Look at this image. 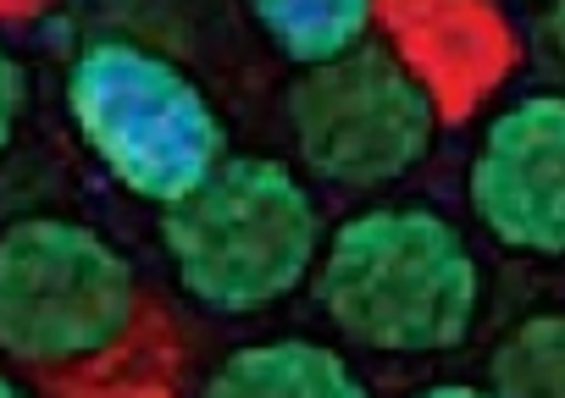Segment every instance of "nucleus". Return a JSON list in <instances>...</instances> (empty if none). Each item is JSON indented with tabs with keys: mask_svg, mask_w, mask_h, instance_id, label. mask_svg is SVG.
<instances>
[{
	"mask_svg": "<svg viewBox=\"0 0 565 398\" xmlns=\"http://www.w3.org/2000/svg\"><path fill=\"white\" fill-rule=\"evenodd\" d=\"M311 299L361 354L444 359L482 326L488 266L471 233L438 205L383 200L328 222Z\"/></svg>",
	"mask_w": 565,
	"mask_h": 398,
	"instance_id": "1",
	"label": "nucleus"
},
{
	"mask_svg": "<svg viewBox=\"0 0 565 398\" xmlns=\"http://www.w3.org/2000/svg\"><path fill=\"white\" fill-rule=\"evenodd\" d=\"M328 238L317 183L295 155L227 150L183 200L156 211V249L183 304L244 321L311 288Z\"/></svg>",
	"mask_w": 565,
	"mask_h": 398,
	"instance_id": "2",
	"label": "nucleus"
},
{
	"mask_svg": "<svg viewBox=\"0 0 565 398\" xmlns=\"http://www.w3.org/2000/svg\"><path fill=\"white\" fill-rule=\"evenodd\" d=\"M62 111L84 155L150 211L183 200L227 155L216 95L178 56L128 34L89 40L67 56Z\"/></svg>",
	"mask_w": 565,
	"mask_h": 398,
	"instance_id": "3",
	"label": "nucleus"
},
{
	"mask_svg": "<svg viewBox=\"0 0 565 398\" xmlns=\"http://www.w3.org/2000/svg\"><path fill=\"white\" fill-rule=\"evenodd\" d=\"M145 277L95 222L29 211L0 222V359L12 370L73 376L134 343Z\"/></svg>",
	"mask_w": 565,
	"mask_h": 398,
	"instance_id": "4",
	"label": "nucleus"
},
{
	"mask_svg": "<svg viewBox=\"0 0 565 398\" xmlns=\"http://www.w3.org/2000/svg\"><path fill=\"white\" fill-rule=\"evenodd\" d=\"M282 128L311 183L383 194L433 161L444 111L433 84L388 40L366 34L328 62L295 67L282 89Z\"/></svg>",
	"mask_w": 565,
	"mask_h": 398,
	"instance_id": "5",
	"label": "nucleus"
},
{
	"mask_svg": "<svg viewBox=\"0 0 565 398\" xmlns=\"http://www.w3.org/2000/svg\"><path fill=\"white\" fill-rule=\"evenodd\" d=\"M466 211L504 255L565 260V89H526L482 122Z\"/></svg>",
	"mask_w": 565,
	"mask_h": 398,
	"instance_id": "6",
	"label": "nucleus"
},
{
	"mask_svg": "<svg viewBox=\"0 0 565 398\" xmlns=\"http://www.w3.org/2000/svg\"><path fill=\"white\" fill-rule=\"evenodd\" d=\"M200 392L211 398H366L372 381L344 343L311 337V332H277V337H244L227 354H216Z\"/></svg>",
	"mask_w": 565,
	"mask_h": 398,
	"instance_id": "7",
	"label": "nucleus"
},
{
	"mask_svg": "<svg viewBox=\"0 0 565 398\" xmlns=\"http://www.w3.org/2000/svg\"><path fill=\"white\" fill-rule=\"evenodd\" d=\"M238 7L289 67L328 62L361 45L377 23V0H238Z\"/></svg>",
	"mask_w": 565,
	"mask_h": 398,
	"instance_id": "8",
	"label": "nucleus"
},
{
	"mask_svg": "<svg viewBox=\"0 0 565 398\" xmlns=\"http://www.w3.org/2000/svg\"><path fill=\"white\" fill-rule=\"evenodd\" d=\"M482 392L565 398V310H532L510 321L482 359Z\"/></svg>",
	"mask_w": 565,
	"mask_h": 398,
	"instance_id": "9",
	"label": "nucleus"
},
{
	"mask_svg": "<svg viewBox=\"0 0 565 398\" xmlns=\"http://www.w3.org/2000/svg\"><path fill=\"white\" fill-rule=\"evenodd\" d=\"M23 117H29V67L12 51V40L0 34V166L23 139Z\"/></svg>",
	"mask_w": 565,
	"mask_h": 398,
	"instance_id": "10",
	"label": "nucleus"
},
{
	"mask_svg": "<svg viewBox=\"0 0 565 398\" xmlns=\"http://www.w3.org/2000/svg\"><path fill=\"white\" fill-rule=\"evenodd\" d=\"M537 34H543V45H548V56L565 67V0H548V12H543V23H537Z\"/></svg>",
	"mask_w": 565,
	"mask_h": 398,
	"instance_id": "11",
	"label": "nucleus"
},
{
	"mask_svg": "<svg viewBox=\"0 0 565 398\" xmlns=\"http://www.w3.org/2000/svg\"><path fill=\"white\" fill-rule=\"evenodd\" d=\"M422 392H427V398H477L482 381H427Z\"/></svg>",
	"mask_w": 565,
	"mask_h": 398,
	"instance_id": "12",
	"label": "nucleus"
},
{
	"mask_svg": "<svg viewBox=\"0 0 565 398\" xmlns=\"http://www.w3.org/2000/svg\"><path fill=\"white\" fill-rule=\"evenodd\" d=\"M23 392H29V381H23L7 359H0V398H23Z\"/></svg>",
	"mask_w": 565,
	"mask_h": 398,
	"instance_id": "13",
	"label": "nucleus"
}]
</instances>
